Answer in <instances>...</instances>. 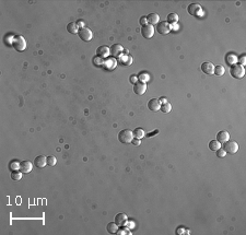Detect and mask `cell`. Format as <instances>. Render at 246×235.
Here are the masks:
<instances>
[{"label": "cell", "mask_w": 246, "mask_h": 235, "mask_svg": "<svg viewBox=\"0 0 246 235\" xmlns=\"http://www.w3.org/2000/svg\"><path fill=\"white\" fill-rule=\"evenodd\" d=\"M12 46H13V48L16 50H18V51H23V50L26 48V41L24 39L23 36L16 35V36L13 37Z\"/></svg>", "instance_id": "1"}, {"label": "cell", "mask_w": 246, "mask_h": 235, "mask_svg": "<svg viewBox=\"0 0 246 235\" xmlns=\"http://www.w3.org/2000/svg\"><path fill=\"white\" fill-rule=\"evenodd\" d=\"M132 139H134V132L129 129H124L118 134V140L124 144L131 143Z\"/></svg>", "instance_id": "2"}, {"label": "cell", "mask_w": 246, "mask_h": 235, "mask_svg": "<svg viewBox=\"0 0 246 235\" xmlns=\"http://www.w3.org/2000/svg\"><path fill=\"white\" fill-rule=\"evenodd\" d=\"M230 73L231 76L233 78H235V79H242L244 77V74H245V69H244L243 66L238 65V64H235V65H233L231 67Z\"/></svg>", "instance_id": "3"}, {"label": "cell", "mask_w": 246, "mask_h": 235, "mask_svg": "<svg viewBox=\"0 0 246 235\" xmlns=\"http://www.w3.org/2000/svg\"><path fill=\"white\" fill-rule=\"evenodd\" d=\"M78 34L80 36V39L82 41H84V42H90L93 37L92 31L90 29H88V27H81L79 32H78Z\"/></svg>", "instance_id": "4"}, {"label": "cell", "mask_w": 246, "mask_h": 235, "mask_svg": "<svg viewBox=\"0 0 246 235\" xmlns=\"http://www.w3.org/2000/svg\"><path fill=\"white\" fill-rule=\"evenodd\" d=\"M172 30V25L169 24L166 21H163V22H159L158 25H157V31L162 35H166L167 33H169Z\"/></svg>", "instance_id": "5"}, {"label": "cell", "mask_w": 246, "mask_h": 235, "mask_svg": "<svg viewBox=\"0 0 246 235\" xmlns=\"http://www.w3.org/2000/svg\"><path fill=\"white\" fill-rule=\"evenodd\" d=\"M223 150L225 151L227 153H231V154L236 153V152H237V150H238L237 142H235V141H227V142L224 143Z\"/></svg>", "instance_id": "6"}, {"label": "cell", "mask_w": 246, "mask_h": 235, "mask_svg": "<svg viewBox=\"0 0 246 235\" xmlns=\"http://www.w3.org/2000/svg\"><path fill=\"white\" fill-rule=\"evenodd\" d=\"M187 12L190 16H201L204 11L198 4H190L187 8Z\"/></svg>", "instance_id": "7"}, {"label": "cell", "mask_w": 246, "mask_h": 235, "mask_svg": "<svg viewBox=\"0 0 246 235\" xmlns=\"http://www.w3.org/2000/svg\"><path fill=\"white\" fill-rule=\"evenodd\" d=\"M141 34L144 39H151L154 34V27L153 25H150V24H147L144 26L141 27Z\"/></svg>", "instance_id": "8"}, {"label": "cell", "mask_w": 246, "mask_h": 235, "mask_svg": "<svg viewBox=\"0 0 246 235\" xmlns=\"http://www.w3.org/2000/svg\"><path fill=\"white\" fill-rule=\"evenodd\" d=\"M146 90H147V84L144 82L137 81L135 84H134V92H135L136 94H138V95H142V94H144Z\"/></svg>", "instance_id": "9"}, {"label": "cell", "mask_w": 246, "mask_h": 235, "mask_svg": "<svg viewBox=\"0 0 246 235\" xmlns=\"http://www.w3.org/2000/svg\"><path fill=\"white\" fill-rule=\"evenodd\" d=\"M109 54H111V49L107 46H101L96 49V55L100 58H102V59L103 58H107Z\"/></svg>", "instance_id": "10"}, {"label": "cell", "mask_w": 246, "mask_h": 235, "mask_svg": "<svg viewBox=\"0 0 246 235\" xmlns=\"http://www.w3.org/2000/svg\"><path fill=\"white\" fill-rule=\"evenodd\" d=\"M148 107H149V109L152 111V112H158L159 109H160V107H161V102H160V100H158V99H152V100L149 101Z\"/></svg>", "instance_id": "11"}, {"label": "cell", "mask_w": 246, "mask_h": 235, "mask_svg": "<svg viewBox=\"0 0 246 235\" xmlns=\"http://www.w3.org/2000/svg\"><path fill=\"white\" fill-rule=\"evenodd\" d=\"M34 164L36 167L43 169V167H45V165H47V158H45L44 155H39L35 158Z\"/></svg>", "instance_id": "12"}, {"label": "cell", "mask_w": 246, "mask_h": 235, "mask_svg": "<svg viewBox=\"0 0 246 235\" xmlns=\"http://www.w3.org/2000/svg\"><path fill=\"white\" fill-rule=\"evenodd\" d=\"M230 139V135L227 131H220L217 135V141H219L220 143H225L227 141H229Z\"/></svg>", "instance_id": "13"}, {"label": "cell", "mask_w": 246, "mask_h": 235, "mask_svg": "<svg viewBox=\"0 0 246 235\" xmlns=\"http://www.w3.org/2000/svg\"><path fill=\"white\" fill-rule=\"evenodd\" d=\"M126 222H127V216H126L125 213H118V214L115 216V223L117 224L118 226L126 225Z\"/></svg>", "instance_id": "14"}, {"label": "cell", "mask_w": 246, "mask_h": 235, "mask_svg": "<svg viewBox=\"0 0 246 235\" xmlns=\"http://www.w3.org/2000/svg\"><path fill=\"white\" fill-rule=\"evenodd\" d=\"M201 70L206 74H212L213 71H215V66L212 65L211 62H204L201 65Z\"/></svg>", "instance_id": "15"}, {"label": "cell", "mask_w": 246, "mask_h": 235, "mask_svg": "<svg viewBox=\"0 0 246 235\" xmlns=\"http://www.w3.org/2000/svg\"><path fill=\"white\" fill-rule=\"evenodd\" d=\"M124 51V48L122 45H119V44H115V45H113L111 48V54L114 56V57H119L120 55H122V53Z\"/></svg>", "instance_id": "16"}, {"label": "cell", "mask_w": 246, "mask_h": 235, "mask_svg": "<svg viewBox=\"0 0 246 235\" xmlns=\"http://www.w3.org/2000/svg\"><path fill=\"white\" fill-rule=\"evenodd\" d=\"M32 167H33V165L30 161H22L21 165H20V171L22 173H30L32 171Z\"/></svg>", "instance_id": "17"}, {"label": "cell", "mask_w": 246, "mask_h": 235, "mask_svg": "<svg viewBox=\"0 0 246 235\" xmlns=\"http://www.w3.org/2000/svg\"><path fill=\"white\" fill-rule=\"evenodd\" d=\"M147 20H148V23L150 25H154V24H158L160 22V16L157 13H150L147 16Z\"/></svg>", "instance_id": "18"}, {"label": "cell", "mask_w": 246, "mask_h": 235, "mask_svg": "<svg viewBox=\"0 0 246 235\" xmlns=\"http://www.w3.org/2000/svg\"><path fill=\"white\" fill-rule=\"evenodd\" d=\"M106 230H107L108 233L111 234H115L118 231V225L115 223V222H109V223L106 225Z\"/></svg>", "instance_id": "19"}, {"label": "cell", "mask_w": 246, "mask_h": 235, "mask_svg": "<svg viewBox=\"0 0 246 235\" xmlns=\"http://www.w3.org/2000/svg\"><path fill=\"white\" fill-rule=\"evenodd\" d=\"M225 61L230 66H233L237 62V57L234 54H227V57H225Z\"/></svg>", "instance_id": "20"}, {"label": "cell", "mask_w": 246, "mask_h": 235, "mask_svg": "<svg viewBox=\"0 0 246 235\" xmlns=\"http://www.w3.org/2000/svg\"><path fill=\"white\" fill-rule=\"evenodd\" d=\"M169 24H175L178 22V16H177V13H169V16H167V21H166Z\"/></svg>", "instance_id": "21"}, {"label": "cell", "mask_w": 246, "mask_h": 235, "mask_svg": "<svg viewBox=\"0 0 246 235\" xmlns=\"http://www.w3.org/2000/svg\"><path fill=\"white\" fill-rule=\"evenodd\" d=\"M67 31L69 32V33H72V34L78 33V32H79V27H78L77 23L71 22V23L68 24V25H67Z\"/></svg>", "instance_id": "22"}, {"label": "cell", "mask_w": 246, "mask_h": 235, "mask_svg": "<svg viewBox=\"0 0 246 235\" xmlns=\"http://www.w3.org/2000/svg\"><path fill=\"white\" fill-rule=\"evenodd\" d=\"M134 132V138H137V139H142L144 136H146V134H144V130L143 129H141V128H136L135 130L132 131Z\"/></svg>", "instance_id": "23"}, {"label": "cell", "mask_w": 246, "mask_h": 235, "mask_svg": "<svg viewBox=\"0 0 246 235\" xmlns=\"http://www.w3.org/2000/svg\"><path fill=\"white\" fill-rule=\"evenodd\" d=\"M220 148H221V143H220L219 141H217V140H212V141L209 142V149L211 151L219 150Z\"/></svg>", "instance_id": "24"}, {"label": "cell", "mask_w": 246, "mask_h": 235, "mask_svg": "<svg viewBox=\"0 0 246 235\" xmlns=\"http://www.w3.org/2000/svg\"><path fill=\"white\" fill-rule=\"evenodd\" d=\"M11 178L13 181H20L22 178V172L19 170L12 171L11 172Z\"/></svg>", "instance_id": "25"}, {"label": "cell", "mask_w": 246, "mask_h": 235, "mask_svg": "<svg viewBox=\"0 0 246 235\" xmlns=\"http://www.w3.org/2000/svg\"><path fill=\"white\" fill-rule=\"evenodd\" d=\"M224 67L223 66H217V67H215V71H213V73H215V76H219V77H221V76H223L224 74Z\"/></svg>", "instance_id": "26"}, {"label": "cell", "mask_w": 246, "mask_h": 235, "mask_svg": "<svg viewBox=\"0 0 246 235\" xmlns=\"http://www.w3.org/2000/svg\"><path fill=\"white\" fill-rule=\"evenodd\" d=\"M171 109H172V105L169 104V102L163 103V104L161 105V107H160V111H162L163 113H169L171 112Z\"/></svg>", "instance_id": "27"}, {"label": "cell", "mask_w": 246, "mask_h": 235, "mask_svg": "<svg viewBox=\"0 0 246 235\" xmlns=\"http://www.w3.org/2000/svg\"><path fill=\"white\" fill-rule=\"evenodd\" d=\"M132 61V58L129 56H120V62L125 64V65H130V62Z\"/></svg>", "instance_id": "28"}, {"label": "cell", "mask_w": 246, "mask_h": 235, "mask_svg": "<svg viewBox=\"0 0 246 235\" xmlns=\"http://www.w3.org/2000/svg\"><path fill=\"white\" fill-rule=\"evenodd\" d=\"M56 163H57V160H56L55 156H53V155L47 156V165L54 166V165H56Z\"/></svg>", "instance_id": "29"}, {"label": "cell", "mask_w": 246, "mask_h": 235, "mask_svg": "<svg viewBox=\"0 0 246 235\" xmlns=\"http://www.w3.org/2000/svg\"><path fill=\"white\" fill-rule=\"evenodd\" d=\"M20 165H21V163H19L18 161H13V162L10 163V165H9V167H10V170L16 171V170H19V169H20Z\"/></svg>", "instance_id": "30"}, {"label": "cell", "mask_w": 246, "mask_h": 235, "mask_svg": "<svg viewBox=\"0 0 246 235\" xmlns=\"http://www.w3.org/2000/svg\"><path fill=\"white\" fill-rule=\"evenodd\" d=\"M138 79L141 82H144V83H146V82L149 81L150 77H149V74H148V73H141V74H140V76L138 77Z\"/></svg>", "instance_id": "31"}, {"label": "cell", "mask_w": 246, "mask_h": 235, "mask_svg": "<svg viewBox=\"0 0 246 235\" xmlns=\"http://www.w3.org/2000/svg\"><path fill=\"white\" fill-rule=\"evenodd\" d=\"M225 154H227V152L223 150V149H221V148H220L219 150H217V156L218 158H224Z\"/></svg>", "instance_id": "32"}, {"label": "cell", "mask_w": 246, "mask_h": 235, "mask_svg": "<svg viewBox=\"0 0 246 235\" xmlns=\"http://www.w3.org/2000/svg\"><path fill=\"white\" fill-rule=\"evenodd\" d=\"M105 64H108V65H111V67L109 68H113V67H116V60L114 59V58H111V59H107L106 60V62Z\"/></svg>", "instance_id": "33"}, {"label": "cell", "mask_w": 246, "mask_h": 235, "mask_svg": "<svg viewBox=\"0 0 246 235\" xmlns=\"http://www.w3.org/2000/svg\"><path fill=\"white\" fill-rule=\"evenodd\" d=\"M237 62H238V65H241V66L245 65V56L243 55V56H241L240 58H237Z\"/></svg>", "instance_id": "34"}, {"label": "cell", "mask_w": 246, "mask_h": 235, "mask_svg": "<svg viewBox=\"0 0 246 235\" xmlns=\"http://www.w3.org/2000/svg\"><path fill=\"white\" fill-rule=\"evenodd\" d=\"M140 24H141L142 26H144V25H147V24H148V20H147V16H142V18L140 19Z\"/></svg>", "instance_id": "35"}, {"label": "cell", "mask_w": 246, "mask_h": 235, "mask_svg": "<svg viewBox=\"0 0 246 235\" xmlns=\"http://www.w3.org/2000/svg\"><path fill=\"white\" fill-rule=\"evenodd\" d=\"M132 144H135V146H139L140 143H141V139H137V138H134L132 139Z\"/></svg>", "instance_id": "36"}, {"label": "cell", "mask_w": 246, "mask_h": 235, "mask_svg": "<svg viewBox=\"0 0 246 235\" xmlns=\"http://www.w3.org/2000/svg\"><path fill=\"white\" fill-rule=\"evenodd\" d=\"M117 234H130L129 233V231H128L127 229H122V230H119V231H117Z\"/></svg>", "instance_id": "37"}, {"label": "cell", "mask_w": 246, "mask_h": 235, "mask_svg": "<svg viewBox=\"0 0 246 235\" xmlns=\"http://www.w3.org/2000/svg\"><path fill=\"white\" fill-rule=\"evenodd\" d=\"M93 62H94V64H97V65H102V64H103V61L100 59V57H99V59H97V58H94V59H93Z\"/></svg>", "instance_id": "38"}, {"label": "cell", "mask_w": 246, "mask_h": 235, "mask_svg": "<svg viewBox=\"0 0 246 235\" xmlns=\"http://www.w3.org/2000/svg\"><path fill=\"white\" fill-rule=\"evenodd\" d=\"M157 134H159V130H154L153 132H149V134H148V135H147V137H149V138H150V137H153L154 135H157Z\"/></svg>", "instance_id": "39"}, {"label": "cell", "mask_w": 246, "mask_h": 235, "mask_svg": "<svg viewBox=\"0 0 246 235\" xmlns=\"http://www.w3.org/2000/svg\"><path fill=\"white\" fill-rule=\"evenodd\" d=\"M77 25H78V27H84V23H83V21H78L77 22Z\"/></svg>", "instance_id": "40"}, {"label": "cell", "mask_w": 246, "mask_h": 235, "mask_svg": "<svg viewBox=\"0 0 246 235\" xmlns=\"http://www.w3.org/2000/svg\"><path fill=\"white\" fill-rule=\"evenodd\" d=\"M183 231H185V229H183V227H179V229H177V230H176V233H177V234H183V233H184Z\"/></svg>", "instance_id": "41"}, {"label": "cell", "mask_w": 246, "mask_h": 235, "mask_svg": "<svg viewBox=\"0 0 246 235\" xmlns=\"http://www.w3.org/2000/svg\"><path fill=\"white\" fill-rule=\"evenodd\" d=\"M130 81H131V83H136V82H137V78H136V77H131L130 78Z\"/></svg>", "instance_id": "42"}, {"label": "cell", "mask_w": 246, "mask_h": 235, "mask_svg": "<svg viewBox=\"0 0 246 235\" xmlns=\"http://www.w3.org/2000/svg\"><path fill=\"white\" fill-rule=\"evenodd\" d=\"M160 102H162V103H166L167 100H166L165 97H162V99H160Z\"/></svg>", "instance_id": "43"}]
</instances>
